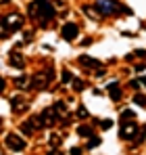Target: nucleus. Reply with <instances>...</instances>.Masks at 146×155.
<instances>
[{
    "label": "nucleus",
    "instance_id": "21",
    "mask_svg": "<svg viewBox=\"0 0 146 155\" xmlns=\"http://www.w3.org/2000/svg\"><path fill=\"white\" fill-rule=\"evenodd\" d=\"M100 126H102L104 130H109L111 126H113V122H111V120H104V122H100Z\"/></svg>",
    "mask_w": 146,
    "mask_h": 155
},
{
    "label": "nucleus",
    "instance_id": "18",
    "mask_svg": "<svg viewBox=\"0 0 146 155\" xmlns=\"http://www.w3.org/2000/svg\"><path fill=\"white\" fill-rule=\"evenodd\" d=\"M71 80H73V76L69 74V71H67V69H65V71H63V84H69Z\"/></svg>",
    "mask_w": 146,
    "mask_h": 155
},
{
    "label": "nucleus",
    "instance_id": "31",
    "mask_svg": "<svg viewBox=\"0 0 146 155\" xmlns=\"http://www.w3.org/2000/svg\"><path fill=\"white\" fill-rule=\"evenodd\" d=\"M0 2H8V0H0Z\"/></svg>",
    "mask_w": 146,
    "mask_h": 155
},
{
    "label": "nucleus",
    "instance_id": "4",
    "mask_svg": "<svg viewBox=\"0 0 146 155\" xmlns=\"http://www.w3.org/2000/svg\"><path fill=\"white\" fill-rule=\"evenodd\" d=\"M4 23H6V27H8L11 31H17L19 27L23 25V17H21L19 13H11V15L4 17Z\"/></svg>",
    "mask_w": 146,
    "mask_h": 155
},
{
    "label": "nucleus",
    "instance_id": "1",
    "mask_svg": "<svg viewBox=\"0 0 146 155\" xmlns=\"http://www.w3.org/2000/svg\"><path fill=\"white\" fill-rule=\"evenodd\" d=\"M29 13H31L33 19L40 21V25H48L50 21L56 17V11H54L50 0H33L29 4Z\"/></svg>",
    "mask_w": 146,
    "mask_h": 155
},
{
    "label": "nucleus",
    "instance_id": "24",
    "mask_svg": "<svg viewBox=\"0 0 146 155\" xmlns=\"http://www.w3.org/2000/svg\"><path fill=\"white\" fill-rule=\"evenodd\" d=\"M71 155H81V149H79V147H73V149H71Z\"/></svg>",
    "mask_w": 146,
    "mask_h": 155
},
{
    "label": "nucleus",
    "instance_id": "6",
    "mask_svg": "<svg viewBox=\"0 0 146 155\" xmlns=\"http://www.w3.org/2000/svg\"><path fill=\"white\" fill-rule=\"evenodd\" d=\"M136 132H138V124H123L119 134H121V138L129 140V138H134V136H136Z\"/></svg>",
    "mask_w": 146,
    "mask_h": 155
},
{
    "label": "nucleus",
    "instance_id": "17",
    "mask_svg": "<svg viewBox=\"0 0 146 155\" xmlns=\"http://www.w3.org/2000/svg\"><path fill=\"white\" fill-rule=\"evenodd\" d=\"M132 117H134V113H132V111H123V113H121V122H123V124H125V122H129Z\"/></svg>",
    "mask_w": 146,
    "mask_h": 155
},
{
    "label": "nucleus",
    "instance_id": "3",
    "mask_svg": "<svg viewBox=\"0 0 146 155\" xmlns=\"http://www.w3.org/2000/svg\"><path fill=\"white\" fill-rule=\"evenodd\" d=\"M4 143H6V147H8V149H13V151H23L25 147H27V143H25L19 134H6Z\"/></svg>",
    "mask_w": 146,
    "mask_h": 155
},
{
    "label": "nucleus",
    "instance_id": "29",
    "mask_svg": "<svg viewBox=\"0 0 146 155\" xmlns=\"http://www.w3.org/2000/svg\"><path fill=\"white\" fill-rule=\"evenodd\" d=\"M142 84H146V78H142Z\"/></svg>",
    "mask_w": 146,
    "mask_h": 155
},
{
    "label": "nucleus",
    "instance_id": "28",
    "mask_svg": "<svg viewBox=\"0 0 146 155\" xmlns=\"http://www.w3.org/2000/svg\"><path fill=\"white\" fill-rule=\"evenodd\" d=\"M4 90V78H0V92Z\"/></svg>",
    "mask_w": 146,
    "mask_h": 155
},
{
    "label": "nucleus",
    "instance_id": "16",
    "mask_svg": "<svg viewBox=\"0 0 146 155\" xmlns=\"http://www.w3.org/2000/svg\"><path fill=\"white\" fill-rule=\"evenodd\" d=\"M77 117H79V120H86V117H90V113L86 111V107H79V109H77Z\"/></svg>",
    "mask_w": 146,
    "mask_h": 155
},
{
    "label": "nucleus",
    "instance_id": "10",
    "mask_svg": "<svg viewBox=\"0 0 146 155\" xmlns=\"http://www.w3.org/2000/svg\"><path fill=\"white\" fill-rule=\"evenodd\" d=\"M11 65H13V67H17V69H21V67L25 65V63H23V57L17 52V48H15V51H11Z\"/></svg>",
    "mask_w": 146,
    "mask_h": 155
},
{
    "label": "nucleus",
    "instance_id": "9",
    "mask_svg": "<svg viewBox=\"0 0 146 155\" xmlns=\"http://www.w3.org/2000/svg\"><path fill=\"white\" fill-rule=\"evenodd\" d=\"M79 63H81L84 67H88V69H94V67H100V63H98L96 59H92V57H86V54H81V57H79Z\"/></svg>",
    "mask_w": 146,
    "mask_h": 155
},
{
    "label": "nucleus",
    "instance_id": "7",
    "mask_svg": "<svg viewBox=\"0 0 146 155\" xmlns=\"http://www.w3.org/2000/svg\"><path fill=\"white\" fill-rule=\"evenodd\" d=\"M11 107H13L15 113H17V111L23 113L25 109H27V101H25L23 97H13V99H11Z\"/></svg>",
    "mask_w": 146,
    "mask_h": 155
},
{
    "label": "nucleus",
    "instance_id": "12",
    "mask_svg": "<svg viewBox=\"0 0 146 155\" xmlns=\"http://www.w3.org/2000/svg\"><path fill=\"white\" fill-rule=\"evenodd\" d=\"M8 36H11V29L6 27V23H4V19L0 17V38H2V40H6Z\"/></svg>",
    "mask_w": 146,
    "mask_h": 155
},
{
    "label": "nucleus",
    "instance_id": "23",
    "mask_svg": "<svg viewBox=\"0 0 146 155\" xmlns=\"http://www.w3.org/2000/svg\"><path fill=\"white\" fill-rule=\"evenodd\" d=\"M15 84H17V86H25V78H17Z\"/></svg>",
    "mask_w": 146,
    "mask_h": 155
},
{
    "label": "nucleus",
    "instance_id": "2",
    "mask_svg": "<svg viewBox=\"0 0 146 155\" xmlns=\"http://www.w3.org/2000/svg\"><path fill=\"white\" fill-rule=\"evenodd\" d=\"M96 11L100 13V15H113V13H119V11H123V13H129V8H125V6H121L119 4V0H96Z\"/></svg>",
    "mask_w": 146,
    "mask_h": 155
},
{
    "label": "nucleus",
    "instance_id": "27",
    "mask_svg": "<svg viewBox=\"0 0 146 155\" xmlns=\"http://www.w3.org/2000/svg\"><path fill=\"white\" fill-rule=\"evenodd\" d=\"M48 155H63L61 151H56V149H52V151H48Z\"/></svg>",
    "mask_w": 146,
    "mask_h": 155
},
{
    "label": "nucleus",
    "instance_id": "13",
    "mask_svg": "<svg viewBox=\"0 0 146 155\" xmlns=\"http://www.w3.org/2000/svg\"><path fill=\"white\" fill-rule=\"evenodd\" d=\"M77 134L84 136V138H88V136H92V128H88V126H79V128H77Z\"/></svg>",
    "mask_w": 146,
    "mask_h": 155
},
{
    "label": "nucleus",
    "instance_id": "22",
    "mask_svg": "<svg viewBox=\"0 0 146 155\" xmlns=\"http://www.w3.org/2000/svg\"><path fill=\"white\" fill-rule=\"evenodd\" d=\"M50 145H61V136H50Z\"/></svg>",
    "mask_w": 146,
    "mask_h": 155
},
{
    "label": "nucleus",
    "instance_id": "30",
    "mask_svg": "<svg viewBox=\"0 0 146 155\" xmlns=\"http://www.w3.org/2000/svg\"><path fill=\"white\" fill-rule=\"evenodd\" d=\"M0 128H2V117H0Z\"/></svg>",
    "mask_w": 146,
    "mask_h": 155
},
{
    "label": "nucleus",
    "instance_id": "25",
    "mask_svg": "<svg viewBox=\"0 0 146 155\" xmlns=\"http://www.w3.org/2000/svg\"><path fill=\"white\" fill-rule=\"evenodd\" d=\"M136 54H138V57H146V51H142V48H138V51H136Z\"/></svg>",
    "mask_w": 146,
    "mask_h": 155
},
{
    "label": "nucleus",
    "instance_id": "11",
    "mask_svg": "<svg viewBox=\"0 0 146 155\" xmlns=\"http://www.w3.org/2000/svg\"><path fill=\"white\" fill-rule=\"evenodd\" d=\"M109 94H111L113 101H119V99H121V88H119L117 82H111V84H109Z\"/></svg>",
    "mask_w": 146,
    "mask_h": 155
},
{
    "label": "nucleus",
    "instance_id": "26",
    "mask_svg": "<svg viewBox=\"0 0 146 155\" xmlns=\"http://www.w3.org/2000/svg\"><path fill=\"white\" fill-rule=\"evenodd\" d=\"M144 69H146L144 63H142V65H136V71H144Z\"/></svg>",
    "mask_w": 146,
    "mask_h": 155
},
{
    "label": "nucleus",
    "instance_id": "20",
    "mask_svg": "<svg viewBox=\"0 0 146 155\" xmlns=\"http://www.w3.org/2000/svg\"><path fill=\"white\" fill-rule=\"evenodd\" d=\"M140 84H142L140 80H132V82H129V86H132L134 90H138V88H140Z\"/></svg>",
    "mask_w": 146,
    "mask_h": 155
},
{
    "label": "nucleus",
    "instance_id": "14",
    "mask_svg": "<svg viewBox=\"0 0 146 155\" xmlns=\"http://www.w3.org/2000/svg\"><path fill=\"white\" fill-rule=\"evenodd\" d=\"M134 103L138 107H146V97L144 94H134Z\"/></svg>",
    "mask_w": 146,
    "mask_h": 155
},
{
    "label": "nucleus",
    "instance_id": "19",
    "mask_svg": "<svg viewBox=\"0 0 146 155\" xmlns=\"http://www.w3.org/2000/svg\"><path fill=\"white\" fill-rule=\"evenodd\" d=\"M96 145H100V138H92V140H90V143H88V149H94V147H96Z\"/></svg>",
    "mask_w": 146,
    "mask_h": 155
},
{
    "label": "nucleus",
    "instance_id": "15",
    "mask_svg": "<svg viewBox=\"0 0 146 155\" xmlns=\"http://www.w3.org/2000/svg\"><path fill=\"white\" fill-rule=\"evenodd\" d=\"M73 90H75V92H81V90H84V82H81V80H73Z\"/></svg>",
    "mask_w": 146,
    "mask_h": 155
},
{
    "label": "nucleus",
    "instance_id": "8",
    "mask_svg": "<svg viewBox=\"0 0 146 155\" xmlns=\"http://www.w3.org/2000/svg\"><path fill=\"white\" fill-rule=\"evenodd\" d=\"M40 120H42V124H44V126L54 124V122H56V109H54V107H52V109H46V111L40 115Z\"/></svg>",
    "mask_w": 146,
    "mask_h": 155
},
{
    "label": "nucleus",
    "instance_id": "5",
    "mask_svg": "<svg viewBox=\"0 0 146 155\" xmlns=\"http://www.w3.org/2000/svg\"><path fill=\"white\" fill-rule=\"evenodd\" d=\"M77 25L75 23H65L63 29H61V36H63V40H67V42H73L75 38H77Z\"/></svg>",
    "mask_w": 146,
    "mask_h": 155
}]
</instances>
